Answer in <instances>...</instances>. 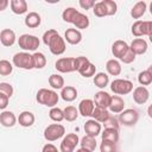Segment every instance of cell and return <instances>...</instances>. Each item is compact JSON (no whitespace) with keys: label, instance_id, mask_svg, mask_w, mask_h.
Listing matches in <instances>:
<instances>
[{"label":"cell","instance_id":"4fadbf2b","mask_svg":"<svg viewBox=\"0 0 152 152\" xmlns=\"http://www.w3.org/2000/svg\"><path fill=\"white\" fill-rule=\"evenodd\" d=\"M147 42L142 38H135L133 39V42L129 45V49L132 50V52L137 56V55H144L147 51Z\"/></svg>","mask_w":152,"mask_h":152},{"label":"cell","instance_id":"7402d4cb","mask_svg":"<svg viewBox=\"0 0 152 152\" xmlns=\"http://www.w3.org/2000/svg\"><path fill=\"white\" fill-rule=\"evenodd\" d=\"M15 122H17V118L13 112L4 110L0 114V124L4 127H13L15 125Z\"/></svg>","mask_w":152,"mask_h":152},{"label":"cell","instance_id":"f6af8a7d","mask_svg":"<svg viewBox=\"0 0 152 152\" xmlns=\"http://www.w3.org/2000/svg\"><path fill=\"white\" fill-rule=\"evenodd\" d=\"M134 59H135V55L132 52L131 49H128V50L126 51V53L120 58V61H121L122 63H125V64H129V63L134 62Z\"/></svg>","mask_w":152,"mask_h":152},{"label":"cell","instance_id":"f546056e","mask_svg":"<svg viewBox=\"0 0 152 152\" xmlns=\"http://www.w3.org/2000/svg\"><path fill=\"white\" fill-rule=\"evenodd\" d=\"M138 82L140 83V86L145 87V86H150L152 83V68L150 66L147 70L141 71L138 75Z\"/></svg>","mask_w":152,"mask_h":152},{"label":"cell","instance_id":"484cf974","mask_svg":"<svg viewBox=\"0 0 152 152\" xmlns=\"http://www.w3.org/2000/svg\"><path fill=\"white\" fill-rule=\"evenodd\" d=\"M106 70L112 76H119L121 74V64L118 59H109L106 63Z\"/></svg>","mask_w":152,"mask_h":152},{"label":"cell","instance_id":"cb8c5ba5","mask_svg":"<svg viewBox=\"0 0 152 152\" xmlns=\"http://www.w3.org/2000/svg\"><path fill=\"white\" fill-rule=\"evenodd\" d=\"M10 5H11L12 12L14 14H19V15L26 13L27 12V8H28L27 2L25 0H11Z\"/></svg>","mask_w":152,"mask_h":152},{"label":"cell","instance_id":"83f0119b","mask_svg":"<svg viewBox=\"0 0 152 152\" xmlns=\"http://www.w3.org/2000/svg\"><path fill=\"white\" fill-rule=\"evenodd\" d=\"M146 7H147V5H146L145 1H138V2L132 7V10H131V15H132V18H133V19H139V18H141V17L145 14V12H146Z\"/></svg>","mask_w":152,"mask_h":152},{"label":"cell","instance_id":"ac0fdd59","mask_svg":"<svg viewBox=\"0 0 152 152\" xmlns=\"http://www.w3.org/2000/svg\"><path fill=\"white\" fill-rule=\"evenodd\" d=\"M64 40H66L71 45H76V44L81 43V40H82V33L80 32V30L68 28L65 31V33H64Z\"/></svg>","mask_w":152,"mask_h":152},{"label":"cell","instance_id":"e0dca14e","mask_svg":"<svg viewBox=\"0 0 152 152\" xmlns=\"http://www.w3.org/2000/svg\"><path fill=\"white\" fill-rule=\"evenodd\" d=\"M109 110L114 114H119L124 110L125 108V101L122 100L121 96L119 95H113L110 96V102H109V106H108Z\"/></svg>","mask_w":152,"mask_h":152},{"label":"cell","instance_id":"681fc988","mask_svg":"<svg viewBox=\"0 0 152 152\" xmlns=\"http://www.w3.org/2000/svg\"><path fill=\"white\" fill-rule=\"evenodd\" d=\"M42 152H59V150H57V147H56L53 144L48 142V144H45V145L43 146Z\"/></svg>","mask_w":152,"mask_h":152},{"label":"cell","instance_id":"d4e9b609","mask_svg":"<svg viewBox=\"0 0 152 152\" xmlns=\"http://www.w3.org/2000/svg\"><path fill=\"white\" fill-rule=\"evenodd\" d=\"M61 97L66 102H71V101L76 100V97H77V89L72 86H65L62 88Z\"/></svg>","mask_w":152,"mask_h":152},{"label":"cell","instance_id":"277c9868","mask_svg":"<svg viewBox=\"0 0 152 152\" xmlns=\"http://www.w3.org/2000/svg\"><path fill=\"white\" fill-rule=\"evenodd\" d=\"M110 89L116 95H127L133 90V83L128 80L116 78L110 83Z\"/></svg>","mask_w":152,"mask_h":152},{"label":"cell","instance_id":"3957f363","mask_svg":"<svg viewBox=\"0 0 152 152\" xmlns=\"http://www.w3.org/2000/svg\"><path fill=\"white\" fill-rule=\"evenodd\" d=\"M39 38L33 34H21L18 39L19 48H21L25 51H36L39 48Z\"/></svg>","mask_w":152,"mask_h":152},{"label":"cell","instance_id":"7a4b0ae2","mask_svg":"<svg viewBox=\"0 0 152 152\" xmlns=\"http://www.w3.org/2000/svg\"><path fill=\"white\" fill-rule=\"evenodd\" d=\"M132 34L134 37L152 36V21L150 20H137L132 25Z\"/></svg>","mask_w":152,"mask_h":152},{"label":"cell","instance_id":"f1b7e54d","mask_svg":"<svg viewBox=\"0 0 152 152\" xmlns=\"http://www.w3.org/2000/svg\"><path fill=\"white\" fill-rule=\"evenodd\" d=\"M72 24L75 25V28H76V30H77V28L84 30V28H87V27L89 26V18H88L86 14L78 12V13L76 14V17H75Z\"/></svg>","mask_w":152,"mask_h":152},{"label":"cell","instance_id":"8992f818","mask_svg":"<svg viewBox=\"0 0 152 152\" xmlns=\"http://www.w3.org/2000/svg\"><path fill=\"white\" fill-rule=\"evenodd\" d=\"M65 133V128L61 124H51L44 129V138L48 141H55L62 138Z\"/></svg>","mask_w":152,"mask_h":152},{"label":"cell","instance_id":"603a6c76","mask_svg":"<svg viewBox=\"0 0 152 152\" xmlns=\"http://www.w3.org/2000/svg\"><path fill=\"white\" fill-rule=\"evenodd\" d=\"M40 21H42V18L40 15L37 13V12H28L25 17V25L28 27V28H36L40 25Z\"/></svg>","mask_w":152,"mask_h":152},{"label":"cell","instance_id":"c3c4849f","mask_svg":"<svg viewBox=\"0 0 152 152\" xmlns=\"http://www.w3.org/2000/svg\"><path fill=\"white\" fill-rule=\"evenodd\" d=\"M78 4H80V6H81L83 10H90V8L94 7L95 1H94V0H80Z\"/></svg>","mask_w":152,"mask_h":152},{"label":"cell","instance_id":"8d00e7d4","mask_svg":"<svg viewBox=\"0 0 152 152\" xmlns=\"http://www.w3.org/2000/svg\"><path fill=\"white\" fill-rule=\"evenodd\" d=\"M78 72H80V75L81 76H83V77H91V76H94L95 75V72H96V66L93 64V63H87L81 70H78Z\"/></svg>","mask_w":152,"mask_h":152},{"label":"cell","instance_id":"d6a6232c","mask_svg":"<svg viewBox=\"0 0 152 152\" xmlns=\"http://www.w3.org/2000/svg\"><path fill=\"white\" fill-rule=\"evenodd\" d=\"M80 144H81L82 148H86V150H88L90 152H93L96 148V139L93 138V137H89V135H84L81 139Z\"/></svg>","mask_w":152,"mask_h":152},{"label":"cell","instance_id":"6da1fadb","mask_svg":"<svg viewBox=\"0 0 152 152\" xmlns=\"http://www.w3.org/2000/svg\"><path fill=\"white\" fill-rule=\"evenodd\" d=\"M36 100L38 103L40 104H44L46 107H55L59 100V96L58 94L52 90V89H46V88H42L37 91V95H36Z\"/></svg>","mask_w":152,"mask_h":152},{"label":"cell","instance_id":"9a60e30c","mask_svg":"<svg viewBox=\"0 0 152 152\" xmlns=\"http://www.w3.org/2000/svg\"><path fill=\"white\" fill-rule=\"evenodd\" d=\"M0 43L4 45V46H12L14 43H15V33L13 30L11 28H4L1 32H0Z\"/></svg>","mask_w":152,"mask_h":152},{"label":"cell","instance_id":"ab89813d","mask_svg":"<svg viewBox=\"0 0 152 152\" xmlns=\"http://www.w3.org/2000/svg\"><path fill=\"white\" fill-rule=\"evenodd\" d=\"M104 6V10H106V13L107 15H114L116 13V10H118V5L115 1L113 0H102L101 1Z\"/></svg>","mask_w":152,"mask_h":152},{"label":"cell","instance_id":"836d02e7","mask_svg":"<svg viewBox=\"0 0 152 152\" xmlns=\"http://www.w3.org/2000/svg\"><path fill=\"white\" fill-rule=\"evenodd\" d=\"M49 84L52 89H62L64 87V78L58 74H52L49 77Z\"/></svg>","mask_w":152,"mask_h":152},{"label":"cell","instance_id":"5bb4252c","mask_svg":"<svg viewBox=\"0 0 152 152\" xmlns=\"http://www.w3.org/2000/svg\"><path fill=\"white\" fill-rule=\"evenodd\" d=\"M94 108H95V103H94L93 100H90V99H83L80 102L77 110H78V114H81L82 116L86 118V116H90L91 115Z\"/></svg>","mask_w":152,"mask_h":152},{"label":"cell","instance_id":"f5cc1de1","mask_svg":"<svg viewBox=\"0 0 152 152\" xmlns=\"http://www.w3.org/2000/svg\"><path fill=\"white\" fill-rule=\"evenodd\" d=\"M76 152H90V151H88V150H86V148H78V150H76Z\"/></svg>","mask_w":152,"mask_h":152},{"label":"cell","instance_id":"f35d334b","mask_svg":"<svg viewBox=\"0 0 152 152\" xmlns=\"http://www.w3.org/2000/svg\"><path fill=\"white\" fill-rule=\"evenodd\" d=\"M13 71V65L10 63L7 59H1L0 61V75L1 76H8Z\"/></svg>","mask_w":152,"mask_h":152},{"label":"cell","instance_id":"816d5d0a","mask_svg":"<svg viewBox=\"0 0 152 152\" xmlns=\"http://www.w3.org/2000/svg\"><path fill=\"white\" fill-rule=\"evenodd\" d=\"M8 5H10V1L8 0H0V12L5 11Z\"/></svg>","mask_w":152,"mask_h":152},{"label":"cell","instance_id":"60d3db41","mask_svg":"<svg viewBox=\"0 0 152 152\" xmlns=\"http://www.w3.org/2000/svg\"><path fill=\"white\" fill-rule=\"evenodd\" d=\"M100 152H116V144L102 140L100 145Z\"/></svg>","mask_w":152,"mask_h":152},{"label":"cell","instance_id":"bcb514c9","mask_svg":"<svg viewBox=\"0 0 152 152\" xmlns=\"http://www.w3.org/2000/svg\"><path fill=\"white\" fill-rule=\"evenodd\" d=\"M104 128H115V129H119V121L118 119L113 118V116H109L104 122Z\"/></svg>","mask_w":152,"mask_h":152},{"label":"cell","instance_id":"9c48e42d","mask_svg":"<svg viewBox=\"0 0 152 152\" xmlns=\"http://www.w3.org/2000/svg\"><path fill=\"white\" fill-rule=\"evenodd\" d=\"M48 46H49V49H50L52 55L59 56L65 51V40H64V38H62L59 36V33H57L56 36H53L51 38V40H50Z\"/></svg>","mask_w":152,"mask_h":152},{"label":"cell","instance_id":"52a82bcc","mask_svg":"<svg viewBox=\"0 0 152 152\" xmlns=\"http://www.w3.org/2000/svg\"><path fill=\"white\" fill-rule=\"evenodd\" d=\"M139 114L135 109H124L121 113H119V119L118 121L125 126H134L138 122Z\"/></svg>","mask_w":152,"mask_h":152},{"label":"cell","instance_id":"d6986e66","mask_svg":"<svg viewBox=\"0 0 152 152\" xmlns=\"http://www.w3.org/2000/svg\"><path fill=\"white\" fill-rule=\"evenodd\" d=\"M94 103L97 107H102V108H108L109 102H110V95L103 90H100L97 93H95L94 95Z\"/></svg>","mask_w":152,"mask_h":152},{"label":"cell","instance_id":"7c38bea8","mask_svg":"<svg viewBox=\"0 0 152 152\" xmlns=\"http://www.w3.org/2000/svg\"><path fill=\"white\" fill-rule=\"evenodd\" d=\"M84 132H86V135L96 138L101 133V124L95 121L94 119H89L84 124Z\"/></svg>","mask_w":152,"mask_h":152},{"label":"cell","instance_id":"d590c367","mask_svg":"<svg viewBox=\"0 0 152 152\" xmlns=\"http://www.w3.org/2000/svg\"><path fill=\"white\" fill-rule=\"evenodd\" d=\"M77 13H78V11H77L76 8H74V7H68V8H65V10L63 11L62 18H63L64 21L72 24V21H74V19H75V17H76Z\"/></svg>","mask_w":152,"mask_h":152},{"label":"cell","instance_id":"f907efd6","mask_svg":"<svg viewBox=\"0 0 152 152\" xmlns=\"http://www.w3.org/2000/svg\"><path fill=\"white\" fill-rule=\"evenodd\" d=\"M8 100H10V97H7L6 95L0 93V109H5L8 106Z\"/></svg>","mask_w":152,"mask_h":152},{"label":"cell","instance_id":"74e56055","mask_svg":"<svg viewBox=\"0 0 152 152\" xmlns=\"http://www.w3.org/2000/svg\"><path fill=\"white\" fill-rule=\"evenodd\" d=\"M49 116L52 121H56V122H61L62 120H64V114H63V110L58 107H52L49 112Z\"/></svg>","mask_w":152,"mask_h":152},{"label":"cell","instance_id":"8fae6325","mask_svg":"<svg viewBox=\"0 0 152 152\" xmlns=\"http://www.w3.org/2000/svg\"><path fill=\"white\" fill-rule=\"evenodd\" d=\"M150 97V91L146 87H142V86H139L137 87L134 90H133V100L135 103L138 104H144L147 102Z\"/></svg>","mask_w":152,"mask_h":152},{"label":"cell","instance_id":"4dcf8cb0","mask_svg":"<svg viewBox=\"0 0 152 152\" xmlns=\"http://www.w3.org/2000/svg\"><path fill=\"white\" fill-rule=\"evenodd\" d=\"M108 83H109V76L107 74H104V72L95 74V76H94V84L97 88H100V89L106 88L108 86Z\"/></svg>","mask_w":152,"mask_h":152},{"label":"cell","instance_id":"5b68a950","mask_svg":"<svg viewBox=\"0 0 152 152\" xmlns=\"http://www.w3.org/2000/svg\"><path fill=\"white\" fill-rule=\"evenodd\" d=\"M13 64L17 68L30 70L33 69V62H32V55L28 52H18L13 56Z\"/></svg>","mask_w":152,"mask_h":152},{"label":"cell","instance_id":"30bf717a","mask_svg":"<svg viewBox=\"0 0 152 152\" xmlns=\"http://www.w3.org/2000/svg\"><path fill=\"white\" fill-rule=\"evenodd\" d=\"M55 68L59 72H72L75 71V57H63L57 59Z\"/></svg>","mask_w":152,"mask_h":152},{"label":"cell","instance_id":"1f68e13d","mask_svg":"<svg viewBox=\"0 0 152 152\" xmlns=\"http://www.w3.org/2000/svg\"><path fill=\"white\" fill-rule=\"evenodd\" d=\"M32 62H33V68L43 69L46 65V57L43 52H34L32 55Z\"/></svg>","mask_w":152,"mask_h":152},{"label":"cell","instance_id":"4316f807","mask_svg":"<svg viewBox=\"0 0 152 152\" xmlns=\"http://www.w3.org/2000/svg\"><path fill=\"white\" fill-rule=\"evenodd\" d=\"M101 138H102V140H106V141H110V142L116 144L118 140H119V129H115V128H104L103 132L101 133Z\"/></svg>","mask_w":152,"mask_h":152},{"label":"cell","instance_id":"44dd1931","mask_svg":"<svg viewBox=\"0 0 152 152\" xmlns=\"http://www.w3.org/2000/svg\"><path fill=\"white\" fill-rule=\"evenodd\" d=\"M34 114L28 112V110H24L19 114V118H18V122L20 126L23 127H31L33 124H34Z\"/></svg>","mask_w":152,"mask_h":152},{"label":"cell","instance_id":"ba28073f","mask_svg":"<svg viewBox=\"0 0 152 152\" xmlns=\"http://www.w3.org/2000/svg\"><path fill=\"white\" fill-rule=\"evenodd\" d=\"M77 144H80L78 135L76 133H69L63 138L59 146V152H74Z\"/></svg>","mask_w":152,"mask_h":152},{"label":"cell","instance_id":"e575fe53","mask_svg":"<svg viewBox=\"0 0 152 152\" xmlns=\"http://www.w3.org/2000/svg\"><path fill=\"white\" fill-rule=\"evenodd\" d=\"M63 114H64V120L66 121H75L78 116V110L76 107L74 106H66L64 109H63Z\"/></svg>","mask_w":152,"mask_h":152},{"label":"cell","instance_id":"b9f144b4","mask_svg":"<svg viewBox=\"0 0 152 152\" xmlns=\"http://www.w3.org/2000/svg\"><path fill=\"white\" fill-rule=\"evenodd\" d=\"M93 12H94V14H95L96 17H99V18H102V17H106V15H107L106 10H104V6H103V4H102L101 1L95 2L94 7H93Z\"/></svg>","mask_w":152,"mask_h":152},{"label":"cell","instance_id":"ffe728a7","mask_svg":"<svg viewBox=\"0 0 152 152\" xmlns=\"http://www.w3.org/2000/svg\"><path fill=\"white\" fill-rule=\"evenodd\" d=\"M90 116H91L95 121H97V122H100V124H103V122L110 116V114H109V112H108L107 108H102V107L95 106V108H94V110H93V113H91Z\"/></svg>","mask_w":152,"mask_h":152},{"label":"cell","instance_id":"7dc6e473","mask_svg":"<svg viewBox=\"0 0 152 152\" xmlns=\"http://www.w3.org/2000/svg\"><path fill=\"white\" fill-rule=\"evenodd\" d=\"M57 33H58V32H57L56 30H53V28H50V30L45 31V32H44V34H43V43H44L45 45H49V43H50L51 38H52L53 36H56Z\"/></svg>","mask_w":152,"mask_h":152},{"label":"cell","instance_id":"7bdbcfd3","mask_svg":"<svg viewBox=\"0 0 152 152\" xmlns=\"http://www.w3.org/2000/svg\"><path fill=\"white\" fill-rule=\"evenodd\" d=\"M0 93L6 95L7 97H11L13 95V87L7 82H1L0 83Z\"/></svg>","mask_w":152,"mask_h":152},{"label":"cell","instance_id":"ee69618b","mask_svg":"<svg viewBox=\"0 0 152 152\" xmlns=\"http://www.w3.org/2000/svg\"><path fill=\"white\" fill-rule=\"evenodd\" d=\"M90 61L84 57V56H80V57H75V71H78L81 70L87 63H89Z\"/></svg>","mask_w":152,"mask_h":152},{"label":"cell","instance_id":"2e32d148","mask_svg":"<svg viewBox=\"0 0 152 152\" xmlns=\"http://www.w3.org/2000/svg\"><path fill=\"white\" fill-rule=\"evenodd\" d=\"M128 49H129V45L125 40H115L112 45V53L114 57L120 59Z\"/></svg>","mask_w":152,"mask_h":152}]
</instances>
